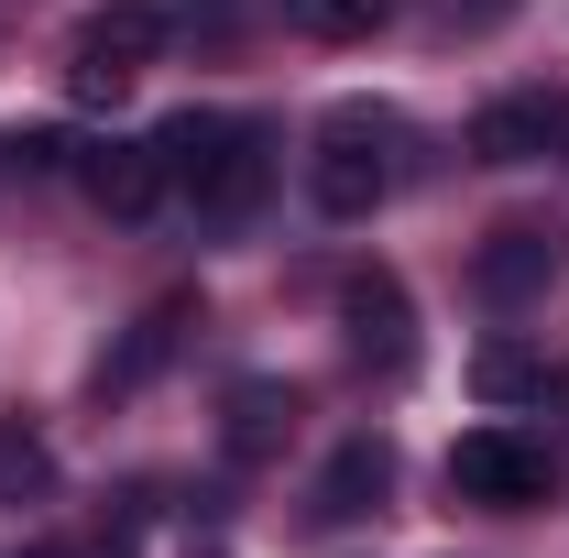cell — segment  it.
Listing matches in <instances>:
<instances>
[{
  "label": "cell",
  "mask_w": 569,
  "mask_h": 558,
  "mask_svg": "<svg viewBox=\"0 0 569 558\" xmlns=\"http://www.w3.org/2000/svg\"><path fill=\"white\" fill-rule=\"evenodd\" d=\"M153 165L198 209V230H241L263 209V187H274V132L263 121H219V110H176L153 132Z\"/></svg>",
  "instance_id": "6da1fadb"
},
{
  "label": "cell",
  "mask_w": 569,
  "mask_h": 558,
  "mask_svg": "<svg viewBox=\"0 0 569 558\" xmlns=\"http://www.w3.org/2000/svg\"><path fill=\"white\" fill-rule=\"evenodd\" d=\"M395 153H406V121L395 110H329V132H318V153H307V198L329 219H372L383 198H395Z\"/></svg>",
  "instance_id": "7a4b0ae2"
},
{
  "label": "cell",
  "mask_w": 569,
  "mask_h": 558,
  "mask_svg": "<svg viewBox=\"0 0 569 558\" xmlns=\"http://www.w3.org/2000/svg\"><path fill=\"white\" fill-rule=\"evenodd\" d=\"M153 56H164V11H153V0H110V11H88V22H77L67 77L88 88V99H121Z\"/></svg>",
  "instance_id": "3957f363"
},
{
  "label": "cell",
  "mask_w": 569,
  "mask_h": 558,
  "mask_svg": "<svg viewBox=\"0 0 569 558\" xmlns=\"http://www.w3.org/2000/svg\"><path fill=\"white\" fill-rule=\"evenodd\" d=\"M449 492L460 504H493V515H526V504H548V449L515 438V427H471L449 449Z\"/></svg>",
  "instance_id": "277c9868"
},
{
  "label": "cell",
  "mask_w": 569,
  "mask_h": 558,
  "mask_svg": "<svg viewBox=\"0 0 569 558\" xmlns=\"http://www.w3.org/2000/svg\"><path fill=\"white\" fill-rule=\"evenodd\" d=\"M340 329H351V350H361V361H383V372L417 361V307H406V285H395V275H351V285H340Z\"/></svg>",
  "instance_id": "5b68a950"
},
{
  "label": "cell",
  "mask_w": 569,
  "mask_h": 558,
  "mask_svg": "<svg viewBox=\"0 0 569 558\" xmlns=\"http://www.w3.org/2000/svg\"><path fill=\"white\" fill-rule=\"evenodd\" d=\"M99 558H230V548H219V526H198L187 504L132 492V504L110 515V548H99Z\"/></svg>",
  "instance_id": "8992f818"
},
{
  "label": "cell",
  "mask_w": 569,
  "mask_h": 558,
  "mask_svg": "<svg viewBox=\"0 0 569 558\" xmlns=\"http://www.w3.org/2000/svg\"><path fill=\"white\" fill-rule=\"evenodd\" d=\"M569 142V99H493L482 121H471V153L482 165H537V153H559Z\"/></svg>",
  "instance_id": "52a82bcc"
},
{
  "label": "cell",
  "mask_w": 569,
  "mask_h": 558,
  "mask_svg": "<svg viewBox=\"0 0 569 558\" xmlns=\"http://www.w3.org/2000/svg\"><path fill=\"white\" fill-rule=\"evenodd\" d=\"M383 492H395V449L361 427V438L329 449V471H318V526H351V515H372Z\"/></svg>",
  "instance_id": "ba28073f"
},
{
  "label": "cell",
  "mask_w": 569,
  "mask_h": 558,
  "mask_svg": "<svg viewBox=\"0 0 569 558\" xmlns=\"http://www.w3.org/2000/svg\"><path fill=\"white\" fill-rule=\"evenodd\" d=\"M548 275H559V241H548L537 219H503L493 241H482V296H493V307H526V296H548Z\"/></svg>",
  "instance_id": "9c48e42d"
},
{
  "label": "cell",
  "mask_w": 569,
  "mask_h": 558,
  "mask_svg": "<svg viewBox=\"0 0 569 558\" xmlns=\"http://www.w3.org/2000/svg\"><path fill=\"white\" fill-rule=\"evenodd\" d=\"M88 198L110 219H142L153 198H164V165H153V142H99L88 153Z\"/></svg>",
  "instance_id": "30bf717a"
},
{
  "label": "cell",
  "mask_w": 569,
  "mask_h": 558,
  "mask_svg": "<svg viewBox=\"0 0 569 558\" xmlns=\"http://www.w3.org/2000/svg\"><path fill=\"white\" fill-rule=\"evenodd\" d=\"M187 340V296H164V307H153V318H142L132 340L110 350V361H99V383H110V395H132L142 372H164V350Z\"/></svg>",
  "instance_id": "8fae6325"
},
{
  "label": "cell",
  "mask_w": 569,
  "mask_h": 558,
  "mask_svg": "<svg viewBox=\"0 0 569 558\" xmlns=\"http://www.w3.org/2000/svg\"><path fill=\"white\" fill-rule=\"evenodd\" d=\"M383 11H395V0H284V22H296L307 44H372Z\"/></svg>",
  "instance_id": "7c38bea8"
},
{
  "label": "cell",
  "mask_w": 569,
  "mask_h": 558,
  "mask_svg": "<svg viewBox=\"0 0 569 558\" xmlns=\"http://www.w3.org/2000/svg\"><path fill=\"white\" fill-rule=\"evenodd\" d=\"M284 417H296L284 383H230V449H241V460H263V449L284 438Z\"/></svg>",
  "instance_id": "4fadbf2b"
},
{
  "label": "cell",
  "mask_w": 569,
  "mask_h": 558,
  "mask_svg": "<svg viewBox=\"0 0 569 558\" xmlns=\"http://www.w3.org/2000/svg\"><path fill=\"white\" fill-rule=\"evenodd\" d=\"M44 471H56V460H44V438H33V427H0V504L44 492Z\"/></svg>",
  "instance_id": "5bb4252c"
},
{
  "label": "cell",
  "mask_w": 569,
  "mask_h": 558,
  "mask_svg": "<svg viewBox=\"0 0 569 558\" xmlns=\"http://www.w3.org/2000/svg\"><path fill=\"white\" fill-rule=\"evenodd\" d=\"M482 395H493V406H526V395H537V361H515V350H482Z\"/></svg>",
  "instance_id": "9a60e30c"
}]
</instances>
